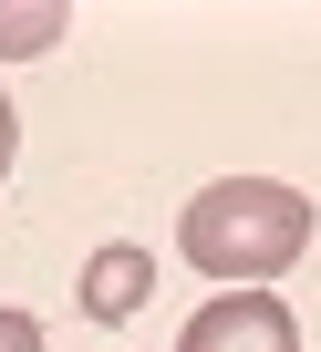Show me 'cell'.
<instances>
[{
    "label": "cell",
    "mask_w": 321,
    "mask_h": 352,
    "mask_svg": "<svg viewBox=\"0 0 321 352\" xmlns=\"http://www.w3.org/2000/svg\"><path fill=\"white\" fill-rule=\"evenodd\" d=\"M177 249H187V270H208V280H228V290H269V280L311 249V197L280 187V176H218V187L187 197Z\"/></svg>",
    "instance_id": "1"
},
{
    "label": "cell",
    "mask_w": 321,
    "mask_h": 352,
    "mask_svg": "<svg viewBox=\"0 0 321 352\" xmlns=\"http://www.w3.org/2000/svg\"><path fill=\"white\" fill-rule=\"evenodd\" d=\"M177 352H300V321H290V300H269V290H228V300H208V311L177 331Z\"/></svg>",
    "instance_id": "2"
},
{
    "label": "cell",
    "mask_w": 321,
    "mask_h": 352,
    "mask_svg": "<svg viewBox=\"0 0 321 352\" xmlns=\"http://www.w3.org/2000/svg\"><path fill=\"white\" fill-rule=\"evenodd\" d=\"M145 300H155V249H135V239L93 249V270H83V311H93V321H135Z\"/></svg>",
    "instance_id": "3"
},
{
    "label": "cell",
    "mask_w": 321,
    "mask_h": 352,
    "mask_svg": "<svg viewBox=\"0 0 321 352\" xmlns=\"http://www.w3.org/2000/svg\"><path fill=\"white\" fill-rule=\"evenodd\" d=\"M63 42V0H21V11H0V52H52Z\"/></svg>",
    "instance_id": "4"
},
{
    "label": "cell",
    "mask_w": 321,
    "mask_h": 352,
    "mask_svg": "<svg viewBox=\"0 0 321 352\" xmlns=\"http://www.w3.org/2000/svg\"><path fill=\"white\" fill-rule=\"evenodd\" d=\"M0 352H42V321L32 311H0Z\"/></svg>",
    "instance_id": "5"
},
{
    "label": "cell",
    "mask_w": 321,
    "mask_h": 352,
    "mask_svg": "<svg viewBox=\"0 0 321 352\" xmlns=\"http://www.w3.org/2000/svg\"><path fill=\"white\" fill-rule=\"evenodd\" d=\"M11 145H21V114H11V94H0V176H11Z\"/></svg>",
    "instance_id": "6"
}]
</instances>
